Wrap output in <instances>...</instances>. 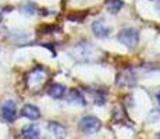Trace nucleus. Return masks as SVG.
<instances>
[{"label": "nucleus", "mask_w": 160, "mask_h": 139, "mask_svg": "<svg viewBox=\"0 0 160 139\" xmlns=\"http://www.w3.org/2000/svg\"><path fill=\"white\" fill-rule=\"evenodd\" d=\"M46 78H48V72H46L43 67H35L27 75V86L29 89H32V91H38L45 83Z\"/></svg>", "instance_id": "nucleus-1"}, {"label": "nucleus", "mask_w": 160, "mask_h": 139, "mask_svg": "<svg viewBox=\"0 0 160 139\" xmlns=\"http://www.w3.org/2000/svg\"><path fill=\"white\" fill-rule=\"evenodd\" d=\"M79 128H81V131L84 132V134L92 135L102 128V122L95 116H85V117H82L81 121H79Z\"/></svg>", "instance_id": "nucleus-2"}, {"label": "nucleus", "mask_w": 160, "mask_h": 139, "mask_svg": "<svg viewBox=\"0 0 160 139\" xmlns=\"http://www.w3.org/2000/svg\"><path fill=\"white\" fill-rule=\"evenodd\" d=\"M117 39L127 47H135L138 45V41H139V33H138L137 29L125 28V29L120 31V33L117 35Z\"/></svg>", "instance_id": "nucleus-3"}, {"label": "nucleus", "mask_w": 160, "mask_h": 139, "mask_svg": "<svg viewBox=\"0 0 160 139\" xmlns=\"http://www.w3.org/2000/svg\"><path fill=\"white\" fill-rule=\"evenodd\" d=\"M17 116V107L13 100H6L2 104V117L4 121L11 122Z\"/></svg>", "instance_id": "nucleus-4"}, {"label": "nucleus", "mask_w": 160, "mask_h": 139, "mask_svg": "<svg viewBox=\"0 0 160 139\" xmlns=\"http://www.w3.org/2000/svg\"><path fill=\"white\" fill-rule=\"evenodd\" d=\"M135 83V75L131 70H124L117 75V85L120 86H132Z\"/></svg>", "instance_id": "nucleus-5"}, {"label": "nucleus", "mask_w": 160, "mask_h": 139, "mask_svg": "<svg viewBox=\"0 0 160 139\" xmlns=\"http://www.w3.org/2000/svg\"><path fill=\"white\" fill-rule=\"evenodd\" d=\"M41 132L36 125H27L21 129V139H39Z\"/></svg>", "instance_id": "nucleus-6"}, {"label": "nucleus", "mask_w": 160, "mask_h": 139, "mask_svg": "<svg viewBox=\"0 0 160 139\" xmlns=\"http://www.w3.org/2000/svg\"><path fill=\"white\" fill-rule=\"evenodd\" d=\"M21 116L33 121V120H38L39 117H41V111H39V109L36 106H33V104H25V106L22 107V110H21Z\"/></svg>", "instance_id": "nucleus-7"}, {"label": "nucleus", "mask_w": 160, "mask_h": 139, "mask_svg": "<svg viewBox=\"0 0 160 139\" xmlns=\"http://www.w3.org/2000/svg\"><path fill=\"white\" fill-rule=\"evenodd\" d=\"M92 31H93L96 38H106V36H109V32H110L109 28L104 25L102 20H96L92 24Z\"/></svg>", "instance_id": "nucleus-8"}, {"label": "nucleus", "mask_w": 160, "mask_h": 139, "mask_svg": "<svg viewBox=\"0 0 160 139\" xmlns=\"http://www.w3.org/2000/svg\"><path fill=\"white\" fill-rule=\"evenodd\" d=\"M49 129L54 134V137L57 139H66L67 137V129L64 128L61 124H58L56 121H50L49 122Z\"/></svg>", "instance_id": "nucleus-9"}, {"label": "nucleus", "mask_w": 160, "mask_h": 139, "mask_svg": "<svg viewBox=\"0 0 160 139\" xmlns=\"http://www.w3.org/2000/svg\"><path fill=\"white\" fill-rule=\"evenodd\" d=\"M48 93L53 99H60L66 93V86L61 85V83H52L48 89Z\"/></svg>", "instance_id": "nucleus-10"}, {"label": "nucleus", "mask_w": 160, "mask_h": 139, "mask_svg": "<svg viewBox=\"0 0 160 139\" xmlns=\"http://www.w3.org/2000/svg\"><path fill=\"white\" fill-rule=\"evenodd\" d=\"M106 8H107V11L109 13H112V14H117L120 10L122 8V2L121 0H106Z\"/></svg>", "instance_id": "nucleus-11"}, {"label": "nucleus", "mask_w": 160, "mask_h": 139, "mask_svg": "<svg viewBox=\"0 0 160 139\" xmlns=\"http://www.w3.org/2000/svg\"><path fill=\"white\" fill-rule=\"evenodd\" d=\"M70 100L74 102V103L77 104H85V99L84 96H82L81 93H79L77 89H74V91H71V93H70Z\"/></svg>", "instance_id": "nucleus-12"}, {"label": "nucleus", "mask_w": 160, "mask_h": 139, "mask_svg": "<svg viewBox=\"0 0 160 139\" xmlns=\"http://www.w3.org/2000/svg\"><path fill=\"white\" fill-rule=\"evenodd\" d=\"M22 10H27V11H24V13H27V14H33V10H35V6H33L32 3H27V4L22 7Z\"/></svg>", "instance_id": "nucleus-13"}, {"label": "nucleus", "mask_w": 160, "mask_h": 139, "mask_svg": "<svg viewBox=\"0 0 160 139\" xmlns=\"http://www.w3.org/2000/svg\"><path fill=\"white\" fill-rule=\"evenodd\" d=\"M2 17H3V11H2V8H0V22H2Z\"/></svg>", "instance_id": "nucleus-14"}, {"label": "nucleus", "mask_w": 160, "mask_h": 139, "mask_svg": "<svg viewBox=\"0 0 160 139\" xmlns=\"http://www.w3.org/2000/svg\"><path fill=\"white\" fill-rule=\"evenodd\" d=\"M158 100H159V103H160V92H159V95H158Z\"/></svg>", "instance_id": "nucleus-15"}, {"label": "nucleus", "mask_w": 160, "mask_h": 139, "mask_svg": "<svg viewBox=\"0 0 160 139\" xmlns=\"http://www.w3.org/2000/svg\"><path fill=\"white\" fill-rule=\"evenodd\" d=\"M156 139H160V134H158V137H156Z\"/></svg>", "instance_id": "nucleus-16"}]
</instances>
